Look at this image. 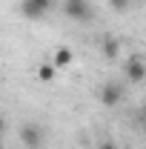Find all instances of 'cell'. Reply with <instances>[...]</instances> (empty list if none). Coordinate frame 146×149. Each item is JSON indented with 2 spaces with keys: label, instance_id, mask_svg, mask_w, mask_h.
Listing matches in <instances>:
<instances>
[{
  "label": "cell",
  "instance_id": "7c38bea8",
  "mask_svg": "<svg viewBox=\"0 0 146 149\" xmlns=\"http://www.w3.org/2000/svg\"><path fill=\"white\" fill-rule=\"evenodd\" d=\"M66 3H80V0H66Z\"/></svg>",
  "mask_w": 146,
  "mask_h": 149
},
{
  "label": "cell",
  "instance_id": "6da1fadb",
  "mask_svg": "<svg viewBox=\"0 0 146 149\" xmlns=\"http://www.w3.org/2000/svg\"><path fill=\"white\" fill-rule=\"evenodd\" d=\"M20 143H23V149H43V143H46V129L37 120L23 123L20 126Z\"/></svg>",
  "mask_w": 146,
  "mask_h": 149
},
{
  "label": "cell",
  "instance_id": "277c9868",
  "mask_svg": "<svg viewBox=\"0 0 146 149\" xmlns=\"http://www.w3.org/2000/svg\"><path fill=\"white\" fill-rule=\"evenodd\" d=\"M120 100H123V86L115 83V80H106V83L100 86V103H103L106 109H112V106H117Z\"/></svg>",
  "mask_w": 146,
  "mask_h": 149
},
{
  "label": "cell",
  "instance_id": "4fadbf2b",
  "mask_svg": "<svg viewBox=\"0 0 146 149\" xmlns=\"http://www.w3.org/2000/svg\"><path fill=\"white\" fill-rule=\"evenodd\" d=\"M0 132H3V120H0Z\"/></svg>",
  "mask_w": 146,
  "mask_h": 149
},
{
  "label": "cell",
  "instance_id": "9c48e42d",
  "mask_svg": "<svg viewBox=\"0 0 146 149\" xmlns=\"http://www.w3.org/2000/svg\"><path fill=\"white\" fill-rule=\"evenodd\" d=\"M135 126L146 132V103H143V106H138V112H135Z\"/></svg>",
  "mask_w": 146,
  "mask_h": 149
},
{
  "label": "cell",
  "instance_id": "5b68a950",
  "mask_svg": "<svg viewBox=\"0 0 146 149\" xmlns=\"http://www.w3.org/2000/svg\"><path fill=\"white\" fill-rule=\"evenodd\" d=\"M123 72H126L129 83H143L146 80V60L143 57H129L123 63Z\"/></svg>",
  "mask_w": 146,
  "mask_h": 149
},
{
  "label": "cell",
  "instance_id": "52a82bcc",
  "mask_svg": "<svg viewBox=\"0 0 146 149\" xmlns=\"http://www.w3.org/2000/svg\"><path fill=\"white\" fill-rule=\"evenodd\" d=\"M72 60H74V52L69 49V46H60V49H55V57H52V63H55L57 69H66Z\"/></svg>",
  "mask_w": 146,
  "mask_h": 149
},
{
  "label": "cell",
  "instance_id": "8992f818",
  "mask_svg": "<svg viewBox=\"0 0 146 149\" xmlns=\"http://www.w3.org/2000/svg\"><path fill=\"white\" fill-rule=\"evenodd\" d=\"M120 49H123V46H120L117 37H103V43H100V52H103L106 60H115V57L120 55Z\"/></svg>",
  "mask_w": 146,
  "mask_h": 149
},
{
  "label": "cell",
  "instance_id": "8fae6325",
  "mask_svg": "<svg viewBox=\"0 0 146 149\" xmlns=\"http://www.w3.org/2000/svg\"><path fill=\"white\" fill-rule=\"evenodd\" d=\"M97 149H117V143H115V141H103Z\"/></svg>",
  "mask_w": 146,
  "mask_h": 149
},
{
  "label": "cell",
  "instance_id": "ba28073f",
  "mask_svg": "<svg viewBox=\"0 0 146 149\" xmlns=\"http://www.w3.org/2000/svg\"><path fill=\"white\" fill-rule=\"evenodd\" d=\"M57 72H60V69H57L55 63H40V66H37V80H43V83H52V80L57 77Z\"/></svg>",
  "mask_w": 146,
  "mask_h": 149
},
{
  "label": "cell",
  "instance_id": "30bf717a",
  "mask_svg": "<svg viewBox=\"0 0 146 149\" xmlns=\"http://www.w3.org/2000/svg\"><path fill=\"white\" fill-rule=\"evenodd\" d=\"M109 6L117 12V15H123V12H129V6H132V0H109Z\"/></svg>",
  "mask_w": 146,
  "mask_h": 149
},
{
  "label": "cell",
  "instance_id": "7a4b0ae2",
  "mask_svg": "<svg viewBox=\"0 0 146 149\" xmlns=\"http://www.w3.org/2000/svg\"><path fill=\"white\" fill-rule=\"evenodd\" d=\"M52 0H20V15L26 20H40L49 15Z\"/></svg>",
  "mask_w": 146,
  "mask_h": 149
},
{
  "label": "cell",
  "instance_id": "3957f363",
  "mask_svg": "<svg viewBox=\"0 0 146 149\" xmlns=\"http://www.w3.org/2000/svg\"><path fill=\"white\" fill-rule=\"evenodd\" d=\"M63 15H66L69 20H77V23H92V17H95L89 0H80V3H66V6H63Z\"/></svg>",
  "mask_w": 146,
  "mask_h": 149
}]
</instances>
